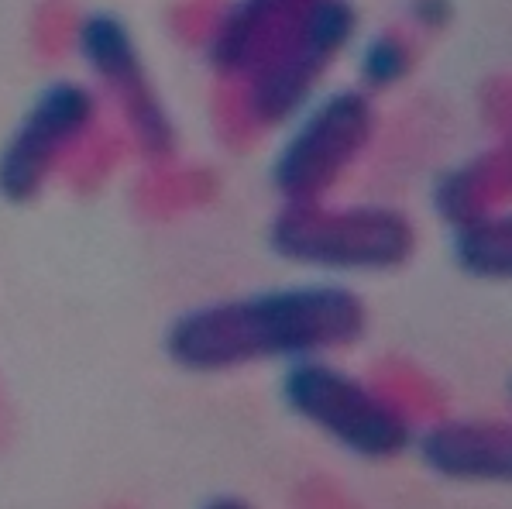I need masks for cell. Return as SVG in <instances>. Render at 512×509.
Instances as JSON below:
<instances>
[{"label": "cell", "mask_w": 512, "mask_h": 509, "mask_svg": "<svg viewBox=\"0 0 512 509\" xmlns=\"http://www.w3.org/2000/svg\"><path fill=\"white\" fill-rule=\"evenodd\" d=\"M358 293L330 283L269 289L189 310L165 334V351L189 372H224L269 358H310L365 334Z\"/></svg>", "instance_id": "1"}, {"label": "cell", "mask_w": 512, "mask_h": 509, "mask_svg": "<svg viewBox=\"0 0 512 509\" xmlns=\"http://www.w3.org/2000/svg\"><path fill=\"white\" fill-rule=\"evenodd\" d=\"M275 255L313 269L337 272H385L399 269L416 252V227L392 207L354 203H286L272 221Z\"/></svg>", "instance_id": "2"}, {"label": "cell", "mask_w": 512, "mask_h": 509, "mask_svg": "<svg viewBox=\"0 0 512 509\" xmlns=\"http://www.w3.org/2000/svg\"><path fill=\"white\" fill-rule=\"evenodd\" d=\"M358 31L351 0H313L296 25L244 76V104L258 124H286L313 100L334 59Z\"/></svg>", "instance_id": "3"}, {"label": "cell", "mask_w": 512, "mask_h": 509, "mask_svg": "<svg viewBox=\"0 0 512 509\" xmlns=\"http://www.w3.org/2000/svg\"><path fill=\"white\" fill-rule=\"evenodd\" d=\"M375 135V107L365 90H334L296 114L272 159V186L286 203L324 200Z\"/></svg>", "instance_id": "4"}, {"label": "cell", "mask_w": 512, "mask_h": 509, "mask_svg": "<svg viewBox=\"0 0 512 509\" xmlns=\"http://www.w3.org/2000/svg\"><path fill=\"white\" fill-rule=\"evenodd\" d=\"M97 111V93L80 80L42 86L0 145V200H35L66 155L93 131Z\"/></svg>", "instance_id": "5"}, {"label": "cell", "mask_w": 512, "mask_h": 509, "mask_svg": "<svg viewBox=\"0 0 512 509\" xmlns=\"http://www.w3.org/2000/svg\"><path fill=\"white\" fill-rule=\"evenodd\" d=\"M282 396L299 417L365 458H396L409 444V420L403 413L372 386L334 365H293L282 379Z\"/></svg>", "instance_id": "6"}, {"label": "cell", "mask_w": 512, "mask_h": 509, "mask_svg": "<svg viewBox=\"0 0 512 509\" xmlns=\"http://www.w3.org/2000/svg\"><path fill=\"white\" fill-rule=\"evenodd\" d=\"M76 49H80L86 69L97 76L100 86H104L110 97L117 100V107L124 111V121L135 131L141 152L148 155L169 152L172 142H176L172 121L165 114L159 93L148 83L145 59H141L131 28L117 14L93 11L76 28Z\"/></svg>", "instance_id": "7"}, {"label": "cell", "mask_w": 512, "mask_h": 509, "mask_svg": "<svg viewBox=\"0 0 512 509\" xmlns=\"http://www.w3.org/2000/svg\"><path fill=\"white\" fill-rule=\"evenodd\" d=\"M310 4L313 0H234L210 35V66L244 80Z\"/></svg>", "instance_id": "8"}, {"label": "cell", "mask_w": 512, "mask_h": 509, "mask_svg": "<svg viewBox=\"0 0 512 509\" xmlns=\"http://www.w3.org/2000/svg\"><path fill=\"white\" fill-rule=\"evenodd\" d=\"M423 461L447 479H509L512 434L499 420L437 424L420 441Z\"/></svg>", "instance_id": "9"}, {"label": "cell", "mask_w": 512, "mask_h": 509, "mask_svg": "<svg viewBox=\"0 0 512 509\" xmlns=\"http://www.w3.org/2000/svg\"><path fill=\"white\" fill-rule=\"evenodd\" d=\"M502 197H506V159L502 155H478V159L444 172L433 186V207L451 227L495 214V203Z\"/></svg>", "instance_id": "10"}, {"label": "cell", "mask_w": 512, "mask_h": 509, "mask_svg": "<svg viewBox=\"0 0 512 509\" xmlns=\"http://www.w3.org/2000/svg\"><path fill=\"white\" fill-rule=\"evenodd\" d=\"M454 258L468 276L509 279L512 272V224L506 214H485L454 227Z\"/></svg>", "instance_id": "11"}, {"label": "cell", "mask_w": 512, "mask_h": 509, "mask_svg": "<svg viewBox=\"0 0 512 509\" xmlns=\"http://www.w3.org/2000/svg\"><path fill=\"white\" fill-rule=\"evenodd\" d=\"M409 45L399 35H372L358 52V76L368 90H389L409 73Z\"/></svg>", "instance_id": "12"}, {"label": "cell", "mask_w": 512, "mask_h": 509, "mask_svg": "<svg viewBox=\"0 0 512 509\" xmlns=\"http://www.w3.org/2000/svg\"><path fill=\"white\" fill-rule=\"evenodd\" d=\"M293 509H365L354 496H348L341 482L327 479V475H313L303 479L293 492Z\"/></svg>", "instance_id": "13"}, {"label": "cell", "mask_w": 512, "mask_h": 509, "mask_svg": "<svg viewBox=\"0 0 512 509\" xmlns=\"http://www.w3.org/2000/svg\"><path fill=\"white\" fill-rule=\"evenodd\" d=\"M451 14V0H409V21L423 31H440Z\"/></svg>", "instance_id": "14"}, {"label": "cell", "mask_w": 512, "mask_h": 509, "mask_svg": "<svg viewBox=\"0 0 512 509\" xmlns=\"http://www.w3.org/2000/svg\"><path fill=\"white\" fill-rule=\"evenodd\" d=\"M207 509H248V506H244L241 499H217V503Z\"/></svg>", "instance_id": "15"}, {"label": "cell", "mask_w": 512, "mask_h": 509, "mask_svg": "<svg viewBox=\"0 0 512 509\" xmlns=\"http://www.w3.org/2000/svg\"><path fill=\"white\" fill-rule=\"evenodd\" d=\"M110 509H128V506H110Z\"/></svg>", "instance_id": "16"}]
</instances>
